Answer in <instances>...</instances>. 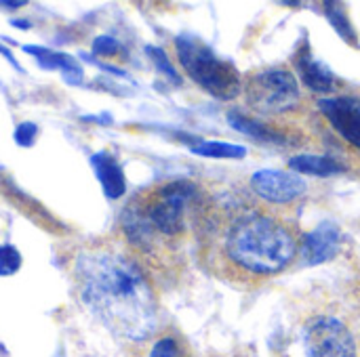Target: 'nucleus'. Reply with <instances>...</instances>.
<instances>
[{
	"label": "nucleus",
	"mask_w": 360,
	"mask_h": 357,
	"mask_svg": "<svg viewBox=\"0 0 360 357\" xmlns=\"http://www.w3.org/2000/svg\"><path fill=\"white\" fill-rule=\"evenodd\" d=\"M300 242L289 210L266 206L253 194H207L194 248L207 274L253 288L285 274L300 257Z\"/></svg>",
	"instance_id": "obj_1"
},
{
	"label": "nucleus",
	"mask_w": 360,
	"mask_h": 357,
	"mask_svg": "<svg viewBox=\"0 0 360 357\" xmlns=\"http://www.w3.org/2000/svg\"><path fill=\"white\" fill-rule=\"evenodd\" d=\"M82 303L116 337L143 343L158 328V297L148 269L129 246L95 244L74 259Z\"/></svg>",
	"instance_id": "obj_2"
},
{
	"label": "nucleus",
	"mask_w": 360,
	"mask_h": 357,
	"mask_svg": "<svg viewBox=\"0 0 360 357\" xmlns=\"http://www.w3.org/2000/svg\"><path fill=\"white\" fill-rule=\"evenodd\" d=\"M207 191L190 179H171L137 194L122 210L120 229L129 250L154 271H175L190 244Z\"/></svg>",
	"instance_id": "obj_3"
},
{
	"label": "nucleus",
	"mask_w": 360,
	"mask_h": 357,
	"mask_svg": "<svg viewBox=\"0 0 360 357\" xmlns=\"http://www.w3.org/2000/svg\"><path fill=\"white\" fill-rule=\"evenodd\" d=\"M245 112L268 122L297 124L308 114V99L295 72L287 65H268L243 76Z\"/></svg>",
	"instance_id": "obj_4"
},
{
	"label": "nucleus",
	"mask_w": 360,
	"mask_h": 357,
	"mask_svg": "<svg viewBox=\"0 0 360 357\" xmlns=\"http://www.w3.org/2000/svg\"><path fill=\"white\" fill-rule=\"evenodd\" d=\"M173 44L179 67L207 95L219 101H234L243 95V74L205 40L194 34H179Z\"/></svg>",
	"instance_id": "obj_5"
},
{
	"label": "nucleus",
	"mask_w": 360,
	"mask_h": 357,
	"mask_svg": "<svg viewBox=\"0 0 360 357\" xmlns=\"http://www.w3.org/2000/svg\"><path fill=\"white\" fill-rule=\"evenodd\" d=\"M302 347L306 357H360L352 324L338 311H314L302 324Z\"/></svg>",
	"instance_id": "obj_6"
},
{
	"label": "nucleus",
	"mask_w": 360,
	"mask_h": 357,
	"mask_svg": "<svg viewBox=\"0 0 360 357\" xmlns=\"http://www.w3.org/2000/svg\"><path fill=\"white\" fill-rule=\"evenodd\" d=\"M249 189L262 204L278 210H287L289 206H293L306 196L308 185L302 179V175L289 170L264 168L251 175Z\"/></svg>",
	"instance_id": "obj_7"
},
{
	"label": "nucleus",
	"mask_w": 360,
	"mask_h": 357,
	"mask_svg": "<svg viewBox=\"0 0 360 357\" xmlns=\"http://www.w3.org/2000/svg\"><path fill=\"white\" fill-rule=\"evenodd\" d=\"M319 114L327 120L331 130L360 156V93H335L316 99Z\"/></svg>",
	"instance_id": "obj_8"
},
{
	"label": "nucleus",
	"mask_w": 360,
	"mask_h": 357,
	"mask_svg": "<svg viewBox=\"0 0 360 357\" xmlns=\"http://www.w3.org/2000/svg\"><path fill=\"white\" fill-rule=\"evenodd\" d=\"M228 122L238 133L264 143V145H278V147H300L304 143V135L297 124H278L259 120L245 109H230Z\"/></svg>",
	"instance_id": "obj_9"
},
{
	"label": "nucleus",
	"mask_w": 360,
	"mask_h": 357,
	"mask_svg": "<svg viewBox=\"0 0 360 357\" xmlns=\"http://www.w3.org/2000/svg\"><path fill=\"white\" fill-rule=\"evenodd\" d=\"M344 231L338 223L325 221L316 225L312 231L302 234L300 242V261L304 265H323L333 261L342 250H344Z\"/></svg>",
	"instance_id": "obj_10"
},
{
	"label": "nucleus",
	"mask_w": 360,
	"mask_h": 357,
	"mask_svg": "<svg viewBox=\"0 0 360 357\" xmlns=\"http://www.w3.org/2000/svg\"><path fill=\"white\" fill-rule=\"evenodd\" d=\"M291 63L295 67L293 72H295L297 80L308 90H312L314 95L329 97V95L340 93V80H338V76L325 63H321L319 59H314L312 48H310L308 42H300V46H297Z\"/></svg>",
	"instance_id": "obj_11"
},
{
	"label": "nucleus",
	"mask_w": 360,
	"mask_h": 357,
	"mask_svg": "<svg viewBox=\"0 0 360 357\" xmlns=\"http://www.w3.org/2000/svg\"><path fill=\"white\" fill-rule=\"evenodd\" d=\"M91 166L95 170L97 181L101 183L103 194L110 200H116L120 196H124L127 191V179L122 173V166L118 164V160L114 156H110L108 151H99L91 158Z\"/></svg>",
	"instance_id": "obj_12"
},
{
	"label": "nucleus",
	"mask_w": 360,
	"mask_h": 357,
	"mask_svg": "<svg viewBox=\"0 0 360 357\" xmlns=\"http://www.w3.org/2000/svg\"><path fill=\"white\" fill-rule=\"evenodd\" d=\"M289 168L295 175H310V177H333L350 170L342 160L321 154H297L289 160Z\"/></svg>",
	"instance_id": "obj_13"
},
{
	"label": "nucleus",
	"mask_w": 360,
	"mask_h": 357,
	"mask_svg": "<svg viewBox=\"0 0 360 357\" xmlns=\"http://www.w3.org/2000/svg\"><path fill=\"white\" fill-rule=\"evenodd\" d=\"M23 50L30 53V55H34L38 59L40 67L59 69L70 84L82 82V67L78 65V61H74V57H70L65 53L51 50V48H42V46H23Z\"/></svg>",
	"instance_id": "obj_14"
},
{
	"label": "nucleus",
	"mask_w": 360,
	"mask_h": 357,
	"mask_svg": "<svg viewBox=\"0 0 360 357\" xmlns=\"http://www.w3.org/2000/svg\"><path fill=\"white\" fill-rule=\"evenodd\" d=\"M192 154L202 158H215V160H240L247 156L245 145L226 143V141H196L190 145Z\"/></svg>",
	"instance_id": "obj_15"
},
{
	"label": "nucleus",
	"mask_w": 360,
	"mask_h": 357,
	"mask_svg": "<svg viewBox=\"0 0 360 357\" xmlns=\"http://www.w3.org/2000/svg\"><path fill=\"white\" fill-rule=\"evenodd\" d=\"M323 8H325V17L331 21V25L335 27V32L346 42H350L352 46H359V36H356V29L352 27V23L348 19L346 6L342 2H325Z\"/></svg>",
	"instance_id": "obj_16"
},
{
	"label": "nucleus",
	"mask_w": 360,
	"mask_h": 357,
	"mask_svg": "<svg viewBox=\"0 0 360 357\" xmlns=\"http://www.w3.org/2000/svg\"><path fill=\"white\" fill-rule=\"evenodd\" d=\"M148 357H190L186 343L177 335H162L154 341Z\"/></svg>",
	"instance_id": "obj_17"
},
{
	"label": "nucleus",
	"mask_w": 360,
	"mask_h": 357,
	"mask_svg": "<svg viewBox=\"0 0 360 357\" xmlns=\"http://www.w3.org/2000/svg\"><path fill=\"white\" fill-rule=\"evenodd\" d=\"M146 53L150 55V59L154 61V65L158 67V72H162L173 84H181V76H179V72L175 69V65L169 61V57H167V53L162 50V48H158V46H148L146 48Z\"/></svg>",
	"instance_id": "obj_18"
},
{
	"label": "nucleus",
	"mask_w": 360,
	"mask_h": 357,
	"mask_svg": "<svg viewBox=\"0 0 360 357\" xmlns=\"http://www.w3.org/2000/svg\"><path fill=\"white\" fill-rule=\"evenodd\" d=\"M21 267V255L13 244H0V276H13Z\"/></svg>",
	"instance_id": "obj_19"
},
{
	"label": "nucleus",
	"mask_w": 360,
	"mask_h": 357,
	"mask_svg": "<svg viewBox=\"0 0 360 357\" xmlns=\"http://www.w3.org/2000/svg\"><path fill=\"white\" fill-rule=\"evenodd\" d=\"M93 53L99 57H116L122 53V44L112 36H99L93 42Z\"/></svg>",
	"instance_id": "obj_20"
},
{
	"label": "nucleus",
	"mask_w": 360,
	"mask_h": 357,
	"mask_svg": "<svg viewBox=\"0 0 360 357\" xmlns=\"http://www.w3.org/2000/svg\"><path fill=\"white\" fill-rule=\"evenodd\" d=\"M36 135H38V128H36V124H32V122H21V124L15 128V141H17L21 147H30V145L34 143Z\"/></svg>",
	"instance_id": "obj_21"
},
{
	"label": "nucleus",
	"mask_w": 360,
	"mask_h": 357,
	"mask_svg": "<svg viewBox=\"0 0 360 357\" xmlns=\"http://www.w3.org/2000/svg\"><path fill=\"white\" fill-rule=\"evenodd\" d=\"M352 290H354V295H356V299H359L360 303V265L359 269H356V274H354V280H352Z\"/></svg>",
	"instance_id": "obj_22"
},
{
	"label": "nucleus",
	"mask_w": 360,
	"mask_h": 357,
	"mask_svg": "<svg viewBox=\"0 0 360 357\" xmlns=\"http://www.w3.org/2000/svg\"><path fill=\"white\" fill-rule=\"evenodd\" d=\"M25 2L23 0H17V2H4V0H0V8H21Z\"/></svg>",
	"instance_id": "obj_23"
}]
</instances>
